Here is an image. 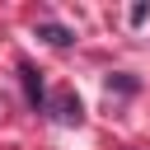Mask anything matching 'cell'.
I'll use <instances>...</instances> for the list:
<instances>
[{
	"label": "cell",
	"mask_w": 150,
	"mask_h": 150,
	"mask_svg": "<svg viewBox=\"0 0 150 150\" xmlns=\"http://www.w3.org/2000/svg\"><path fill=\"white\" fill-rule=\"evenodd\" d=\"M52 108H56V117H61V122H80V117H84L75 94H56V98H52Z\"/></svg>",
	"instance_id": "1"
},
{
	"label": "cell",
	"mask_w": 150,
	"mask_h": 150,
	"mask_svg": "<svg viewBox=\"0 0 150 150\" xmlns=\"http://www.w3.org/2000/svg\"><path fill=\"white\" fill-rule=\"evenodd\" d=\"M38 33H42L52 47H70V42H75V33H70L66 23H38Z\"/></svg>",
	"instance_id": "2"
},
{
	"label": "cell",
	"mask_w": 150,
	"mask_h": 150,
	"mask_svg": "<svg viewBox=\"0 0 150 150\" xmlns=\"http://www.w3.org/2000/svg\"><path fill=\"white\" fill-rule=\"evenodd\" d=\"M19 75H23V89H28V103L38 108V103H42V80H38V70H33V66H19Z\"/></svg>",
	"instance_id": "3"
},
{
	"label": "cell",
	"mask_w": 150,
	"mask_h": 150,
	"mask_svg": "<svg viewBox=\"0 0 150 150\" xmlns=\"http://www.w3.org/2000/svg\"><path fill=\"white\" fill-rule=\"evenodd\" d=\"M108 89H117V94H136V80H131V75H112Z\"/></svg>",
	"instance_id": "4"
}]
</instances>
